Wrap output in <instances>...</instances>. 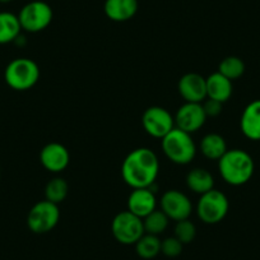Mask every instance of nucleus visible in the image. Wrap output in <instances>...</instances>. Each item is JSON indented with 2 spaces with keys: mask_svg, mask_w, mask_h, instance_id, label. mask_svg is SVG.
Wrapping results in <instances>:
<instances>
[{
  "mask_svg": "<svg viewBox=\"0 0 260 260\" xmlns=\"http://www.w3.org/2000/svg\"><path fill=\"white\" fill-rule=\"evenodd\" d=\"M174 232V236L176 237L181 244L186 245L190 244L191 241H194L195 236H197V227H195V224L192 223L189 218L182 219V221L176 222Z\"/></svg>",
  "mask_w": 260,
  "mask_h": 260,
  "instance_id": "nucleus-25",
  "label": "nucleus"
},
{
  "mask_svg": "<svg viewBox=\"0 0 260 260\" xmlns=\"http://www.w3.org/2000/svg\"><path fill=\"white\" fill-rule=\"evenodd\" d=\"M136 251L139 257L144 260H151L161 252V240L154 235L144 234L136 242Z\"/></svg>",
  "mask_w": 260,
  "mask_h": 260,
  "instance_id": "nucleus-21",
  "label": "nucleus"
},
{
  "mask_svg": "<svg viewBox=\"0 0 260 260\" xmlns=\"http://www.w3.org/2000/svg\"><path fill=\"white\" fill-rule=\"evenodd\" d=\"M142 125L148 136L162 139L175 127V119L165 107L151 106L143 112Z\"/></svg>",
  "mask_w": 260,
  "mask_h": 260,
  "instance_id": "nucleus-9",
  "label": "nucleus"
},
{
  "mask_svg": "<svg viewBox=\"0 0 260 260\" xmlns=\"http://www.w3.org/2000/svg\"><path fill=\"white\" fill-rule=\"evenodd\" d=\"M217 162L221 177L232 186L245 185L254 175V159L244 149H229Z\"/></svg>",
  "mask_w": 260,
  "mask_h": 260,
  "instance_id": "nucleus-2",
  "label": "nucleus"
},
{
  "mask_svg": "<svg viewBox=\"0 0 260 260\" xmlns=\"http://www.w3.org/2000/svg\"><path fill=\"white\" fill-rule=\"evenodd\" d=\"M230 209L229 199L222 191L212 189L199 195L197 203V216L203 223L217 224L224 219Z\"/></svg>",
  "mask_w": 260,
  "mask_h": 260,
  "instance_id": "nucleus-5",
  "label": "nucleus"
},
{
  "mask_svg": "<svg viewBox=\"0 0 260 260\" xmlns=\"http://www.w3.org/2000/svg\"><path fill=\"white\" fill-rule=\"evenodd\" d=\"M159 174L157 154L147 147L130 152L121 165V177L132 189L152 187Z\"/></svg>",
  "mask_w": 260,
  "mask_h": 260,
  "instance_id": "nucleus-1",
  "label": "nucleus"
},
{
  "mask_svg": "<svg viewBox=\"0 0 260 260\" xmlns=\"http://www.w3.org/2000/svg\"><path fill=\"white\" fill-rule=\"evenodd\" d=\"M21 31L18 16L11 12H0V45L16 41Z\"/></svg>",
  "mask_w": 260,
  "mask_h": 260,
  "instance_id": "nucleus-20",
  "label": "nucleus"
},
{
  "mask_svg": "<svg viewBox=\"0 0 260 260\" xmlns=\"http://www.w3.org/2000/svg\"><path fill=\"white\" fill-rule=\"evenodd\" d=\"M11 2H12V0H0V3H4V4L11 3Z\"/></svg>",
  "mask_w": 260,
  "mask_h": 260,
  "instance_id": "nucleus-28",
  "label": "nucleus"
},
{
  "mask_svg": "<svg viewBox=\"0 0 260 260\" xmlns=\"http://www.w3.org/2000/svg\"><path fill=\"white\" fill-rule=\"evenodd\" d=\"M202 154L206 158L212 159V161H218L227 151V143L221 134L209 133L202 138L201 144H199Z\"/></svg>",
  "mask_w": 260,
  "mask_h": 260,
  "instance_id": "nucleus-19",
  "label": "nucleus"
},
{
  "mask_svg": "<svg viewBox=\"0 0 260 260\" xmlns=\"http://www.w3.org/2000/svg\"><path fill=\"white\" fill-rule=\"evenodd\" d=\"M245 62L241 57L239 56H227L219 62L218 65V73H221L222 76L226 77L227 79H230L231 82L236 81V79L241 78L245 73Z\"/></svg>",
  "mask_w": 260,
  "mask_h": 260,
  "instance_id": "nucleus-23",
  "label": "nucleus"
},
{
  "mask_svg": "<svg viewBox=\"0 0 260 260\" xmlns=\"http://www.w3.org/2000/svg\"><path fill=\"white\" fill-rule=\"evenodd\" d=\"M184 244L179 241L175 236L167 237L161 241V252L167 257H177L182 252Z\"/></svg>",
  "mask_w": 260,
  "mask_h": 260,
  "instance_id": "nucleus-26",
  "label": "nucleus"
},
{
  "mask_svg": "<svg viewBox=\"0 0 260 260\" xmlns=\"http://www.w3.org/2000/svg\"><path fill=\"white\" fill-rule=\"evenodd\" d=\"M104 12L110 21L126 22L138 12V0H106Z\"/></svg>",
  "mask_w": 260,
  "mask_h": 260,
  "instance_id": "nucleus-16",
  "label": "nucleus"
},
{
  "mask_svg": "<svg viewBox=\"0 0 260 260\" xmlns=\"http://www.w3.org/2000/svg\"><path fill=\"white\" fill-rule=\"evenodd\" d=\"M40 162L44 166L45 170L52 172V174H59L64 171L71 164V154L67 147L61 143L46 144L40 152Z\"/></svg>",
  "mask_w": 260,
  "mask_h": 260,
  "instance_id": "nucleus-12",
  "label": "nucleus"
},
{
  "mask_svg": "<svg viewBox=\"0 0 260 260\" xmlns=\"http://www.w3.org/2000/svg\"><path fill=\"white\" fill-rule=\"evenodd\" d=\"M157 209V198L152 187L133 189L127 198V211L143 219Z\"/></svg>",
  "mask_w": 260,
  "mask_h": 260,
  "instance_id": "nucleus-14",
  "label": "nucleus"
},
{
  "mask_svg": "<svg viewBox=\"0 0 260 260\" xmlns=\"http://www.w3.org/2000/svg\"><path fill=\"white\" fill-rule=\"evenodd\" d=\"M202 105H203L207 117H217L222 112V109H223V104L212 99H206L202 102Z\"/></svg>",
  "mask_w": 260,
  "mask_h": 260,
  "instance_id": "nucleus-27",
  "label": "nucleus"
},
{
  "mask_svg": "<svg viewBox=\"0 0 260 260\" xmlns=\"http://www.w3.org/2000/svg\"><path fill=\"white\" fill-rule=\"evenodd\" d=\"M240 127L247 139L260 141V100H255L245 107L240 119Z\"/></svg>",
  "mask_w": 260,
  "mask_h": 260,
  "instance_id": "nucleus-15",
  "label": "nucleus"
},
{
  "mask_svg": "<svg viewBox=\"0 0 260 260\" xmlns=\"http://www.w3.org/2000/svg\"><path fill=\"white\" fill-rule=\"evenodd\" d=\"M161 211L171 221L179 222L191 216L192 204L189 197L180 190H167L161 198Z\"/></svg>",
  "mask_w": 260,
  "mask_h": 260,
  "instance_id": "nucleus-10",
  "label": "nucleus"
},
{
  "mask_svg": "<svg viewBox=\"0 0 260 260\" xmlns=\"http://www.w3.org/2000/svg\"><path fill=\"white\" fill-rule=\"evenodd\" d=\"M161 146L165 156L172 164L189 165L197 156V146L191 134L177 127H174L161 139Z\"/></svg>",
  "mask_w": 260,
  "mask_h": 260,
  "instance_id": "nucleus-3",
  "label": "nucleus"
},
{
  "mask_svg": "<svg viewBox=\"0 0 260 260\" xmlns=\"http://www.w3.org/2000/svg\"><path fill=\"white\" fill-rule=\"evenodd\" d=\"M52 17H54V13H52L51 7L41 0H35L26 4L18 14L22 29L31 34L46 29L51 23Z\"/></svg>",
  "mask_w": 260,
  "mask_h": 260,
  "instance_id": "nucleus-8",
  "label": "nucleus"
},
{
  "mask_svg": "<svg viewBox=\"0 0 260 260\" xmlns=\"http://www.w3.org/2000/svg\"><path fill=\"white\" fill-rule=\"evenodd\" d=\"M170 223V218L161 211V209H156L143 218V226L144 232L149 235H154V236H159L164 234L167 230Z\"/></svg>",
  "mask_w": 260,
  "mask_h": 260,
  "instance_id": "nucleus-24",
  "label": "nucleus"
},
{
  "mask_svg": "<svg viewBox=\"0 0 260 260\" xmlns=\"http://www.w3.org/2000/svg\"><path fill=\"white\" fill-rule=\"evenodd\" d=\"M207 79V99L216 100V101L224 104L229 101L234 92L232 82L222 76L221 73L211 74Z\"/></svg>",
  "mask_w": 260,
  "mask_h": 260,
  "instance_id": "nucleus-17",
  "label": "nucleus"
},
{
  "mask_svg": "<svg viewBox=\"0 0 260 260\" xmlns=\"http://www.w3.org/2000/svg\"><path fill=\"white\" fill-rule=\"evenodd\" d=\"M111 232L115 240L122 245H136V242L146 234L143 219L127 209L114 217L111 222Z\"/></svg>",
  "mask_w": 260,
  "mask_h": 260,
  "instance_id": "nucleus-6",
  "label": "nucleus"
},
{
  "mask_svg": "<svg viewBox=\"0 0 260 260\" xmlns=\"http://www.w3.org/2000/svg\"><path fill=\"white\" fill-rule=\"evenodd\" d=\"M186 186L195 194H206L209 190L214 189V177L208 170L202 167H195L186 175Z\"/></svg>",
  "mask_w": 260,
  "mask_h": 260,
  "instance_id": "nucleus-18",
  "label": "nucleus"
},
{
  "mask_svg": "<svg viewBox=\"0 0 260 260\" xmlns=\"http://www.w3.org/2000/svg\"><path fill=\"white\" fill-rule=\"evenodd\" d=\"M175 127L181 129L186 133L192 134L201 130L207 121V115L204 112L203 105L185 102L179 107L174 116Z\"/></svg>",
  "mask_w": 260,
  "mask_h": 260,
  "instance_id": "nucleus-11",
  "label": "nucleus"
},
{
  "mask_svg": "<svg viewBox=\"0 0 260 260\" xmlns=\"http://www.w3.org/2000/svg\"><path fill=\"white\" fill-rule=\"evenodd\" d=\"M60 221V209L57 204L44 201L37 202L28 212L27 226L34 234L42 235L52 231Z\"/></svg>",
  "mask_w": 260,
  "mask_h": 260,
  "instance_id": "nucleus-7",
  "label": "nucleus"
},
{
  "mask_svg": "<svg viewBox=\"0 0 260 260\" xmlns=\"http://www.w3.org/2000/svg\"><path fill=\"white\" fill-rule=\"evenodd\" d=\"M68 194L69 185L62 177H54L45 186V199L57 206L67 199Z\"/></svg>",
  "mask_w": 260,
  "mask_h": 260,
  "instance_id": "nucleus-22",
  "label": "nucleus"
},
{
  "mask_svg": "<svg viewBox=\"0 0 260 260\" xmlns=\"http://www.w3.org/2000/svg\"><path fill=\"white\" fill-rule=\"evenodd\" d=\"M4 79L14 91H28L40 79L39 65L28 57H17L7 65Z\"/></svg>",
  "mask_w": 260,
  "mask_h": 260,
  "instance_id": "nucleus-4",
  "label": "nucleus"
},
{
  "mask_svg": "<svg viewBox=\"0 0 260 260\" xmlns=\"http://www.w3.org/2000/svg\"><path fill=\"white\" fill-rule=\"evenodd\" d=\"M177 89L185 102L202 104L207 99V79L198 73L184 74L179 79Z\"/></svg>",
  "mask_w": 260,
  "mask_h": 260,
  "instance_id": "nucleus-13",
  "label": "nucleus"
}]
</instances>
